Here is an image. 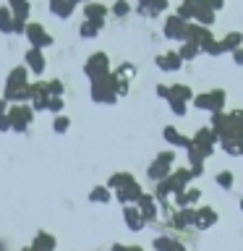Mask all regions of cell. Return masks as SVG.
<instances>
[{
	"label": "cell",
	"instance_id": "6da1fadb",
	"mask_svg": "<svg viewBox=\"0 0 243 251\" xmlns=\"http://www.w3.org/2000/svg\"><path fill=\"white\" fill-rule=\"evenodd\" d=\"M89 94H92L94 105H115L118 102V76H115V71L110 76L99 78V81H92Z\"/></svg>",
	"mask_w": 243,
	"mask_h": 251
},
{
	"label": "cell",
	"instance_id": "7a4b0ae2",
	"mask_svg": "<svg viewBox=\"0 0 243 251\" xmlns=\"http://www.w3.org/2000/svg\"><path fill=\"white\" fill-rule=\"evenodd\" d=\"M212 131L217 133V139L219 141H230V139H243V133H241V128L235 126V121H233V115L230 113H215L212 115Z\"/></svg>",
	"mask_w": 243,
	"mask_h": 251
},
{
	"label": "cell",
	"instance_id": "3957f363",
	"mask_svg": "<svg viewBox=\"0 0 243 251\" xmlns=\"http://www.w3.org/2000/svg\"><path fill=\"white\" fill-rule=\"evenodd\" d=\"M225 102H227L225 89H209V92L196 94V97H194V107L196 110H207V113L215 115V113H222Z\"/></svg>",
	"mask_w": 243,
	"mask_h": 251
},
{
	"label": "cell",
	"instance_id": "277c9868",
	"mask_svg": "<svg viewBox=\"0 0 243 251\" xmlns=\"http://www.w3.org/2000/svg\"><path fill=\"white\" fill-rule=\"evenodd\" d=\"M188 31H191V21H183L180 16H168L165 19V26H162V34L165 39H170V42H188Z\"/></svg>",
	"mask_w": 243,
	"mask_h": 251
},
{
	"label": "cell",
	"instance_id": "5b68a950",
	"mask_svg": "<svg viewBox=\"0 0 243 251\" xmlns=\"http://www.w3.org/2000/svg\"><path fill=\"white\" fill-rule=\"evenodd\" d=\"M84 74L89 81H99V78H105L110 76L113 71H110V58H107V52H94L86 58L84 63Z\"/></svg>",
	"mask_w": 243,
	"mask_h": 251
},
{
	"label": "cell",
	"instance_id": "8992f818",
	"mask_svg": "<svg viewBox=\"0 0 243 251\" xmlns=\"http://www.w3.org/2000/svg\"><path fill=\"white\" fill-rule=\"evenodd\" d=\"M8 115H11V121H13V131L16 133H26L29 126L34 123V107L31 105H11Z\"/></svg>",
	"mask_w": 243,
	"mask_h": 251
},
{
	"label": "cell",
	"instance_id": "52a82bcc",
	"mask_svg": "<svg viewBox=\"0 0 243 251\" xmlns=\"http://www.w3.org/2000/svg\"><path fill=\"white\" fill-rule=\"evenodd\" d=\"M217 133L212 131V126H207V128H199L194 133V147L199 149V152L204 154V157H212L217 152Z\"/></svg>",
	"mask_w": 243,
	"mask_h": 251
},
{
	"label": "cell",
	"instance_id": "ba28073f",
	"mask_svg": "<svg viewBox=\"0 0 243 251\" xmlns=\"http://www.w3.org/2000/svg\"><path fill=\"white\" fill-rule=\"evenodd\" d=\"M26 39H29V47H37V50H47V47H52V42H55V37L47 34L39 21H29Z\"/></svg>",
	"mask_w": 243,
	"mask_h": 251
},
{
	"label": "cell",
	"instance_id": "9c48e42d",
	"mask_svg": "<svg viewBox=\"0 0 243 251\" xmlns=\"http://www.w3.org/2000/svg\"><path fill=\"white\" fill-rule=\"evenodd\" d=\"M154 63H157V68H160L162 74H175V71L183 68V63H186V60L178 55V50H168V52L157 55Z\"/></svg>",
	"mask_w": 243,
	"mask_h": 251
},
{
	"label": "cell",
	"instance_id": "30bf717a",
	"mask_svg": "<svg viewBox=\"0 0 243 251\" xmlns=\"http://www.w3.org/2000/svg\"><path fill=\"white\" fill-rule=\"evenodd\" d=\"M162 139L168 141L170 147H180V149H194V136H183V133H180L175 126H165L162 128Z\"/></svg>",
	"mask_w": 243,
	"mask_h": 251
},
{
	"label": "cell",
	"instance_id": "8fae6325",
	"mask_svg": "<svg viewBox=\"0 0 243 251\" xmlns=\"http://www.w3.org/2000/svg\"><path fill=\"white\" fill-rule=\"evenodd\" d=\"M123 223L128 225V230L141 233L144 225H146V217L141 215V209L136 207V204H131V207H123Z\"/></svg>",
	"mask_w": 243,
	"mask_h": 251
},
{
	"label": "cell",
	"instance_id": "7c38bea8",
	"mask_svg": "<svg viewBox=\"0 0 243 251\" xmlns=\"http://www.w3.org/2000/svg\"><path fill=\"white\" fill-rule=\"evenodd\" d=\"M24 60H26V68H29L34 76H42V74H45V66H47V60H45V50L29 47L26 55H24Z\"/></svg>",
	"mask_w": 243,
	"mask_h": 251
},
{
	"label": "cell",
	"instance_id": "4fadbf2b",
	"mask_svg": "<svg viewBox=\"0 0 243 251\" xmlns=\"http://www.w3.org/2000/svg\"><path fill=\"white\" fill-rule=\"evenodd\" d=\"M219 223V215L215 207H196V230H209Z\"/></svg>",
	"mask_w": 243,
	"mask_h": 251
},
{
	"label": "cell",
	"instance_id": "5bb4252c",
	"mask_svg": "<svg viewBox=\"0 0 243 251\" xmlns=\"http://www.w3.org/2000/svg\"><path fill=\"white\" fill-rule=\"evenodd\" d=\"M115 196H118V201H121L123 207H131V204H139V201H141L144 188H141L136 180H133L131 186H125V188H121V191H115Z\"/></svg>",
	"mask_w": 243,
	"mask_h": 251
},
{
	"label": "cell",
	"instance_id": "9a60e30c",
	"mask_svg": "<svg viewBox=\"0 0 243 251\" xmlns=\"http://www.w3.org/2000/svg\"><path fill=\"white\" fill-rule=\"evenodd\" d=\"M107 13H110V8L102 5V3H89V5H84V19H86V21H94L99 29L107 24Z\"/></svg>",
	"mask_w": 243,
	"mask_h": 251
},
{
	"label": "cell",
	"instance_id": "2e32d148",
	"mask_svg": "<svg viewBox=\"0 0 243 251\" xmlns=\"http://www.w3.org/2000/svg\"><path fill=\"white\" fill-rule=\"evenodd\" d=\"M55 246H58L55 235L47 233V230H39L34 235V241L29 243V249H24V251H55Z\"/></svg>",
	"mask_w": 243,
	"mask_h": 251
},
{
	"label": "cell",
	"instance_id": "e0dca14e",
	"mask_svg": "<svg viewBox=\"0 0 243 251\" xmlns=\"http://www.w3.org/2000/svg\"><path fill=\"white\" fill-rule=\"evenodd\" d=\"M146 176H149V180H154V183H162V180H168L172 176V165H168V162H162V160L154 157V162L146 168Z\"/></svg>",
	"mask_w": 243,
	"mask_h": 251
},
{
	"label": "cell",
	"instance_id": "ac0fdd59",
	"mask_svg": "<svg viewBox=\"0 0 243 251\" xmlns=\"http://www.w3.org/2000/svg\"><path fill=\"white\" fill-rule=\"evenodd\" d=\"M3 97L8 100V105H26V102H29V86H11V84H5Z\"/></svg>",
	"mask_w": 243,
	"mask_h": 251
},
{
	"label": "cell",
	"instance_id": "d6986e66",
	"mask_svg": "<svg viewBox=\"0 0 243 251\" xmlns=\"http://www.w3.org/2000/svg\"><path fill=\"white\" fill-rule=\"evenodd\" d=\"M212 39H215V34H212V29H207V26H201V24L191 21V31H188V42H194V45L204 47L207 42H212Z\"/></svg>",
	"mask_w": 243,
	"mask_h": 251
},
{
	"label": "cell",
	"instance_id": "ffe728a7",
	"mask_svg": "<svg viewBox=\"0 0 243 251\" xmlns=\"http://www.w3.org/2000/svg\"><path fill=\"white\" fill-rule=\"evenodd\" d=\"M136 207L141 209V215L146 217V223H154L157 215H160V212H157V207H160V201L154 199V194H144V196H141V201L136 204Z\"/></svg>",
	"mask_w": 243,
	"mask_h": 251
},
{
	"label": "cell",
	"instance_id": "44dd1931",
	"mask_svg": "<svg viewBox=\"0 0 243 251\" xmlns=\"http://www.w3.org/2000/svg\"><path fill=\"white\" fill-rule=\"evenodd\" d=\"M50 13L55 16V19H71L76 11V3L73 0H50Z\"/></svg>",
	"mask_w": 243,
	"mask_h": 251
},
{
	"label": "cell",
	"instance_id": "7402d4cb",
	"mask_svg": "<svg viewBox=\"0 0 243 251\" xmlns=\"http://www.w3.org/2000/svg\"><path fill=\"white\" fill-rule=\"evenodd\" d=\"M199 201H201V191H199V188H186L183 194H178V196H175V207H178V209L199 207Z\"/></svg>",
	"mask_w": 243,
	"mask_h": 251
},
{
	"label": "cell",
	"instance_id": "603a6c76",
	"mask_svg": "<svg viewBox=\"0 0 243 251\" xmlns=\"http://www.w3.org/2000/svg\"><path fill=\"white\" fill-rule=\"evenodd\" d=\"M207 3V0H183V3L178 5V11H175V16H180L183 21H194L196 19V11Z\"/></svg>",
	"mask_w": 243,
	"mask_h": 251
},
{
	"label": "cell",
	"instance_id": "cb8c5ba5",
	"mask_svg": "<svg viewBox=\"0 0 243 251\" xmlns=\"http://www.w3.org/2000/svg\"><path fill=\"white\" fill-rule=\"evenodd\" d=\"M170 8V0H149V5L146 8H139L136 5V11L141 13V16H149V19H157L160 13H165Z\"/></svg>",
	"mask_w": 243,
	"mask_h": 251
},
{
	"label": "cell",
	"instance_id": "d4e9b609",
	"mask_svg": "<svg viewBox=\"0 0 243 251\" xmlns=\"http://www.w3.org/2000/svg\"><path fill=\"white\" fill-rule=\"evenodd\" d=\"M5 84H11V86H29V68H26V66L11 68V74H8Z\"/></svg>",
	"mask_w": 243,
	"mask_h": 251
},
{
	"label": "cell",
	"instance_id": "484cf974",
	"mask_svg": "<svg viewBox=\"0 0 243 251\" xmlns=\"http://www.w3.org/2000/svg\"><path fill=\"white\" fill-rule=\"evenodd\" d=\"M133 180H136V178H133L131 173H113L110 180H107V188H110V191H121V188L131 186Z\"/></svg>",
	"mask_w": 243,
	"mask_h": 251
},
{
	"label": "cell",
	"instance_id": "4316f807",
	"mask_svg": "<svg viewBox=\"0 0 243 251\" xmlns=\"http://www.w3.org/2000/svg\"><path fill=\"white\" fill-rule=\"evenodd\" d=\"M241 47H243V34H241V31H227V34L222 37V50L225 52H235V50H241Z\"/></svg>",
	"mask_w": 243,
	"mask_h": 251
},
{
	"label": "cell",
	"instance_id": "83f0119b",
	"mask_svg": "<svg viewBox=\"0 0 243 251\" xmlns=\"http://www.w3.org/2000/svg\"><path fill=\"white\" fill-rule=\"evenodd\" d=\"M215 19H217V11H212V8L204 3L199 11H196V24H201V26H207V29H212V24H215Z\"/></svg>",
	"mask_w": 243,
	"mask_h": 251
},
{
	"label": "cell",
	"instance_id": "f1b7e54d",
	"mask_svg": "<svg viewBox=\"0 0 243 251\" xmlns=\"http://www.w3.org/2000/svg\"><path fill=\"white\" fill-rule=\"evenodd\" d=\"M170 100H183V102H194V92L188 84H172L170 86ZM168 100V102H170Z\"/></svg>",
	"mask_w": 243,
	"mask_h": 251
},
{
	"label": "cell",
	"instance_id": "f546056e",
	"mask_svg": "<svg viewBox=\"0 0 243 251\" xmlns=\"http://www.w3.org/2000/svg\"><path fill=\"white\" fill-rule=\"evenodd\" d=\"M13 11L8 5H0V31L3 34H13Z\"/></svg>",
	"mask_w": 243,
	"mask_h": 251
},
{
	"label": "cell",
	"instance_id": "4dcf8cb0",
	"mask_svg": "<svg viewBox=\"0 0 243 251\" xmlns=\"http://www.w3.org/2000/svg\"><path fill=\"white\" fill-rule=\"evenodd\" d=\"M8 8L13 11L16 19H29V13H31V3H29V0H8Z\"/></svg>",
	"mask_w": 243,
	"mask_h": 251
},
{
	"label": "cell",
	"instance_id": "1f68e13d",
	"mask_svg": "<svg viewBox=\"0 0 243 251\" xmlns=\"http://www.w3.org/2000/svg\"><path fill=\"white\" fill-rule=\"evenodd\" d=\"M110 199H113V191H110L107 186H94L89 191V201L92 204H107Z\"/></svg>",
	"mask_w": 243,
	"mask_h": 251
},
{
	"label": "cell",
	"instance_id": "d6a6232c",
	"mask_svg": "<svg viewBox=\"0 0 243 251\" xmlns=\"http://www.w3.org/2000/svg\"><path fill=\"white\" fill-rule=\"evenodd\" d=\"M178 55H180L186 63H191V60H196V58L201 55V47L194 45V42H183V45L178 47Z\"/></svg>",
	"mask_w": 243,
	"mask_h": 251
},
{
	"label": "cell",
	"instance_id": "836d02e7",
	"mask_svg": "<svg viewBox=\"0 0 243 251\" xmlns=\"http://www.w3.org/2000/svg\"><path fill=\"white\" fill-rule=\"evenodd\" d=\"M99 31H102V29H99L94 21H81V26H78V37H81V39H94Z\"/></svg>",
	"mask_w": 243,
	"mask_h": 251
},
{
	"label": "cell",
	"instance_id": "e575fe53",
	"mask_svg": "<svg viewBox=\"0 0 243 251\" xmlns=\"http://www.w3.org/2000/svg\"><path fill=\"white\" fill-rule=\"evenodd\" d=\"M215 183L222 188V191H230L233 183H235V178H233V173H230V170H219L217 176H215Z\"/></svg>",
	"mask_w": 243,
	"mask_h": 251
},
{
	"label": "cell",
	"instance_id": "d590c367",
	"mask_svg": "<svg viewBox=\"0 0 243 251\" xmlns=\"http://www.w3.org/2000/svg\"><path fill=\"white\" fill-rule=\"evenodd\" d=\"M201 52L204 55H212V58H219V55H225L222 50V39H212V42H207L201 47Z\"/></svg>",
	"mask_w": 243,
	"mask_h": 251
},
{
	"label": "cell",
	"instance_id": "8d00e7d4",
	"mask_svg": "<svg viewBox=\"0 0 243 251\" xmlns=\"http://www.w3.org/2000/svg\"><path fill=\"white\" fill-rule=\"evenodd\" d=\"M170 225L175 227V230H186V227H191V225H188V220H186V215H183V209H172Z\"/></svg>",
	"mask_w": 243,
	"mask_h": 251
},
{
	"label": "cell",
	"instance_id": "74e56055",
	"mask_svg": "<svg viewBox=\"0 0 243 251\" xmlns=\"http://www.w3.org/2000/svg\"><path fill=\"white\" fill-rule=\"evenodd\" d=\"M172 243H175V238H172V235H157V238L152 241V249H154V251H170Z\"/></svg>",
	"mask_w": 243,
	"mask_h": 251
},
{
	"label": "cell",
	"instance_id": "f35d334b",
	"mask_svg": "<svg viewBox=\"0 0 243 251\" xmlns=\"http://www.w3.org/2000/svg\"><path fill=\"white\" fill-rule=\"evenodd\" d=\"M222 144V152L230 157H241V139H230V141H219Z\"/></svg>",
	"mask_w": 243,
	"mask_h": 251
},
{
	"label": "cell",
	"instance_id": "ab89813d",
	"mask_svg": "<svg viewBox=\"0 0 243 251\" xmlns=\"http://www.w3.org/2000/svg\"><path fill=\"white\" fill-rule=\"evenodd\" d=\"M172 178H175L180 186L188 188V183H191V178H194V176H191V168H188V170H186V168H175V170H172Z\"/></svg>",
	"mask_w": 243,
	"mask_h": 251
},
{
	"label": "cell",
	"instance_id": "60d3db41",
	"mask_svg": "<svg viewBox=\"0 0 243 251\" xmlns=\"http://www.w3.org/2000/svg\"><path fill=\"white\" fill-rule=\"evenodd\" d=\"M128 13H131V3H128V0H115V3H113V16L125 19Z\"/></svg>",
	"mask_w": 243,
	"mask_h": 251
},
{
	"label": "cell",
	"instance_id": "b9f144b4",
	"mask_svg": "<svg viewBox=\"0 0 243 251\" xmlns=\"http://www.w3.org/2000/svg\"><path fill=\"white\" fill-rule=\"evenodd\" d=\"M68 128H71V118H66V115H55L52 131H55V133H68Z\"/></svg>",
	"mask_w": 243,
	"mask_h": 251
},
{
	"label": "cell",
	"instance_id": "7bdbcfd3",
	"mask_svg": "<svg viewBox=\"0 0 243 251\" xmlns=\"http://www.w3.org/2000/svg\"><path fill=\"white\" fill-rule=\"evenodd\" d=\"M168 105H170V110H172L178 118H183V115L188 113V102H183V100H170Z\"/></svg>",
	"mask_w": 243,
	"mask_h": 251
},
{
	"label": "cell",
	"instance_id": "ee69618b",
	"mask_svg": "<svg viewBox=\"0 0 243 251\" xmlns=\"http://www.w3.org/2000/svg\"><path fill=\"white\" fill-rule=\"evenodd\" d=\"M115 76H118V78L136 76V66H133V63H123V66H118V68H115Z\"/></svg>",
	"mask_w": 243,
	"mask_h": 251
},
{
	"label": "cell",
	"instance_id": "f6af8a7d",
	"mask_svg": "<svg viewBox=\"0 0 243 251\" xmlns=\"http://www.w3.org/2000/svg\"><path fill=\"white\" fill-rule=\"evenodd\" d=\"M63 107H66V102H63V97H50V105H47V113L63 115Z\"/></svg>",
	"mask_w": 243,
	"mask_h": 251
},
{
	"label": "cell",
	"instance_id": "bcb514c9",
	"mask_svg": "<svg viewBox=\"0 0 243 251\" xmlns=\"http://www.w3.org/2000/svg\"><path fill=\"white\" fill-rule=\"evenodd\" d=\"M47 92H50V97H63V81H60V78L47 81Z\"/></svg>",
	"mask_w": 243,
	"mask_h": 251
},
{
	"label": "cell",
	"instance_id": "7dc6e473",
	"mask_svg": "<svg viewBox=\"0 0 243 251\" xmlns=\"http://www.w3.org/2000/svg\"><path fill=\"white\" fill-rule=\"evenodd\" d=\"M26 29H29V19H13V34L26 37Z\"/></svg>",
	"mask_w": 243,
	"mask_h": 251
},
{
	"label": "cell",
	"instance_id": "c3c4849f",
	"mask_svg": "<svg viewBox=\"0 0 243 251\" xmlns=\"http://www.w3.org/2000/svg\"><path fill=\"white\" fill-rule=\"evenodd\" d=\"M157 160H162V162H168V165H172V168H175V149H168V152H160V154H157Z\"/></svg>",
	"mask_w": 243,
	"mask_h": 251
},
{
	"label": "cell",
	"instance_id": "681fc988",
	"mask_svg": "<svg viewBox=\"0 0 243 251\" xmlns=\"http://www.w3.org/2000/svg\"><path fill=\"white\" fill-rule=\"evenodd\" d=\"M0 131L3 133H8V131H13V121H11V115H0Z\"/></svg>",
	"mask_w": 243,
	"mask_h": 251
},
{
	"label": "cell",
	"instance_id": "f907efd6",
	"mask_svg": "<svg viewBox=\"0 0 243 251\" xmlns=\"http://www.w3.org/2000/svg\"><path fill=\"white\" fill-rule=\"evenodd\" d=\"M154 92H157V97H160V100H170V86L168 84H160Z\"/></svg>",
	"mask_w": 243,
	"mask_h": 251
},
{
	"label": "cell",
	"instance_id": "816d5d0a",
	"mask_svg": "<svg viewBox=\"0 0 243 251\" xmlns=\"http://www.w3.org/2000/svg\"><path fill=\"white\" fill-rule=\"evenodd\" d=\"M128 78H118V97H123V94H128Z\"/></svg>",
	"mask_w": 243,
	"mask_h": 251
},
{
	"label": "cell",
	"instance_id": "f5cc1de1",
	"mask_svg": "<svg viewBox=\"0 0 243 251\" xmlns=\"http://www.w3.org/2000/svg\"><path fill=\"white\" fill-rule=\"evenodd\" d=\"M233 63H235V66H243V47L233 52Z\"/></svg>",
	"mask_w": 243,
	"mask_h": 251
},
{
	"label": "cell",
	"instance_id": "db71d44e",
	"mask_svg": "<svg viewBox=\"0 0 243 251\" xmlns=\"http://www.w3.org/2000/svg\"><path fill=\"white\" fill-rule=\"evenodd\" d=\"M110 251H131V246H125V243H113Z\"/></svg>",
	"mask_w": 243,
	"mask_h": 251
},
{
	"label": "cell",
	"instance_id": "11a10c76",
	"mask_svg": "<svg viewBox=\"0 0 243 251\" xmlns=\"http://www.w3.org/2000/svg\"><path fill=\"white\" fill-rule=\"evenodd\" d=\"M8 110H11V107H8V100H5V97H0V115H5Z\"/></svg>",
	"mask_w": 243,
	"mask_h": 251
},
{
	"label": "cell",
	"instance_id": "9f6ffc18",
	"mask_svg": "<svg viewBox=\"0 0 243 251\" xmlns=\"http://www.w3.org/2000/svg\"><path fill=\"white\" fill-rule=\"evenodd\" d=\"M170 251H186V246H183V243H178V241H175V243L170 246Z\"/></svg>",
	"mask_w": 243,
	"mask_h": 251
},
{
	"label": "cell",
	"instance_id": "6f0895ef",
	"mask_svg": "<svg viewBox=\"0 0 243 251\" xmlns=\"http://www.w3.org/2000/svg\"><path fill=\"white\" fill-rule=\"evenodd\" d=\"M136 5H139V8H146V5H149V0H136Z\"/></svg>",
	"mask_w": 243,
	"mask_h": 251
},
{
	"label": "cell",
	"instance_id": "680465c9",
	"mask_svg": "<svg viewBox=\"0 0 243 251\" xmlns=\"http://www.w3.org/2000/svg\"><path fill=\"white\" fill-rule=\"evenodd\" d=\"M73 3L78 5V3H81V5H89V3H94V0H73Z\"/></svg>",
	"mask_w": 243,
	"mask_h": 251
},
{
	"label": "cell",
	"instance_id": "91938a15",
	"mask_svg": "<svg viewBox=\"0 0 243 251\" xmlns=\"http://www.w3.org/2000/svg\"><path fill=\"white\" fill-rule=\"evenodd\" d=\"M241 157H243V139H241Z\"/></svg>",
	"mask_w": 243,
	"mask_h": 251
},
{
	"label": "cell",
	"instance_id": "94428289",
	"mask_svg": "<svg viewBox=\"0 0 243 251\" xmlns=\"http://www.w3.org/2000/svg\"><path fill=\"white\" fill-rule=\"evenodd\" d=\"M241 212H243V196H241Z\"/></svg>",
	"mask_w": 243,
	"mask_h": 251
},
{
	"label": "cell",
	"instance_id": "6125c7cd",
	"mask_svg": "<svg viewBox=\"0 0 243 251\" xmlns=\"http://www.w3.org/2000/svg\"><path fill=\"white\" fill-rule=\"evenodd\" d=\"M47 3H50V0H47Z\"/></svg>",
	"mask_w": 243,
	"mask_h": 251
}]
</instances>
